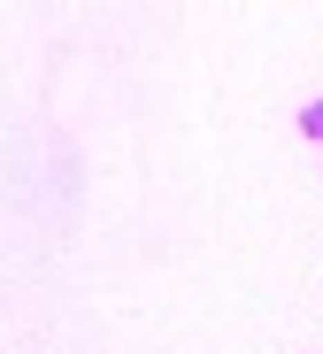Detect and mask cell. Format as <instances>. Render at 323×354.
I'll use <instances>...</instances> for the list:
<instances>
[{
    "label": "cell",
    "instance_id": "1",
    "mask_svg": "<svg viewBox=\"0 0 323 354\" xmlns=\"http://www.w3.org/2000/svg\"><path fill=\"white\" fill-rule=\"evenodd\" d=\"M300 131H308V139H323V100H308V108H300Z\"/></svg>",
    "mask_w": 323,
    "mask_h": 354
}]
</instances>
